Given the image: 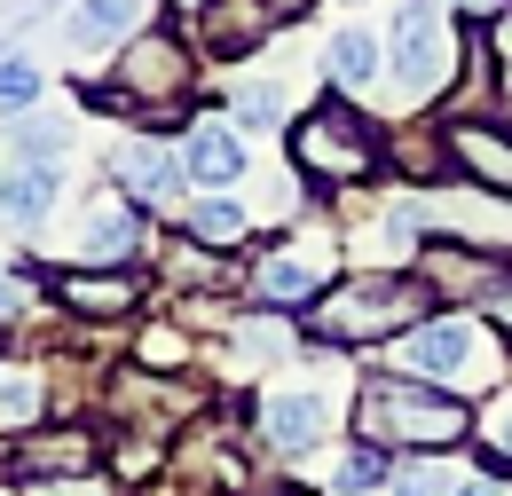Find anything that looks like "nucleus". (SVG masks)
<instances>
[{
  "instance_id": "nucleus-31",
  "label": "nucleus",
  "mask_w": 512,
  "mask_h": 496,
  "mask_svg": "<svg viewBox=\"0 0 512 496\" xmlns=\"http://www.w3.org/2000/svg\"><path fill=\"white\" fill-rule=\"evenodd\" d=\"M489 48H497V56H505V71H512V0L497 8V32H489Z\"/></svg>"
},
{
  "instance_id": "nucleus-17",
  "label": "nucleus",
  "mask_w": 512,
  "mask_h": 496,
  "mask_svg": "<svg viewBox=\"0 0 512 496\" xmlns=\"http://www.w3.org/2000/svg\"><path fill=\"white\" fill-rule=\"evenodd\" d=\"M150 8H158V0H79V8L64 16V40L79 48V56L119 48V40H134V32L150 24Z\"/></svg>"
},
{
  "instance_id": "nucleus-20",
  "label": "nucleus",
  "mask_w": 512,
  "mask_h": 496,
  "mask_svg": "<svg viewBox=\"0 0 512 496\" xmlns=\"http://www.w3.org/2000/svg\"><path fill=\"white\" fill-rule=\"evenodd\" d=\"M71 134H79V126L56 119V111H16L8 150H16V158H56V166H71Z\"/></svg>"
},
{
  "instance_id": "nucleus-27",
  "label": "nucleus",
  "mask_w": 512,
  "mask_h": 496,
  "mask_svg": "<svg viewBox=\"0 0 512 496\" xmlns=\"http://www.w3.org/2000/svg\"><path fill=\"white\" fill-rule=\"evenodd\" d=\"M32 300H40V284H32L24 268H0V323H8V315H32Z\"/></svg>"
},
{
  "instance_id": "nucleus-15",
  "label": "nucleus",
  "mask_w": 512,
  "mask_h": 496,
  "mask_svg": "<svg viewBox=\"0 0 512 496\" xmlns=\"http://www.w3.org/2000/svg\"><path fill=\"white\" fill-rule=\"evenodd\" d=\"M142 245H150V213H142L134 197H111V205L87 221V237H79V260H87V268H127Z\"/></svg>"
},
{
  "instance_id": "nucleus-12",
  "label": "nucleus",
  "mask_w": 512,
  "mask_h": 496,
  "mask_svg": "<svg viewBox=\"0 0 512 496\" xmlns=\"http://www.w3.org/2000/svg\"><path fill=\"white\" fill-rule=\"evenodd\" d=\"M64 174L56 158H16L8 150V174H0V221L8 229H40L48 213H56V197H64Z\"/></svg>"
},
{
  "instance_id": "nucleus-33",
  "label": "nucleus",
  "mask_w": 512,
  "mask_h": 496,
  "mask_svg": "<svg viewBox=\"0 0 512 496\" xmlns=\"http://www.w3.org/2000/svg\"><path fill=\"white\" fill-rule=\"evenodd\" d=\"M489 441H497V457L512 465V410H497V426H489Z\"/></svg>"
},
{
  "instance_id": "nucleus-7",
  "label": "nucleus",
  "mask_w": 512,
  "mask_h": 496,
  "mask_svg": "<svg viewBox=\"0 0 512 496\" xmlns=\"http://www.w3.org/2000/svg\"><path fill=\"white\" fill-rule=\"evenodd\" d=\"M331 276H339V252H331V237H316V229H292V237H276V245L253 260V300L276 315H300L316 308L323 292H331Z\"/></svg>"
},
{
  "instance_id": "nucleus-8",
  "label": "nucleus",
  "mask_w": 512,
  "mask_h": 496,
  "mask_svg": "<svg viewBox=\"0 0 512 496\" xmlns=\"http://www.w3.org/2000/svg\"><path fill=\"white\" fill-rule=\"evenodd\" d=\"M111 182H119V197H134L142 213H174L182 189H190V166H182V150H166L158 134H134V142L111 150Z\"/></svg>"
},
{
  "instance_id": "nucleus-10",
  "label": "nucleus",
  "mask_w": 512,
  "mask_h": 496,
  "mask_svg": "<svg viewBox=\"0 0 512 496\" xmlns=\"http://www.w3.org/2000/svg\"><path fill=\"white\" fill-rule=\"evenodd\" d=\"M253 441L276 449V457H308L316 441H331V402L323 394H260Z\"/></svg>"
},
{
  "instance_id": "nucleus-9",
  "label": "nucleus",
  "mask_w": 512,
  "mask_h": 496,
  "mask_svg": "<svg viewBox=\"0 0 512 496\" xmlns=\"http://www.w3.org/2000/svg\"><path fill=\"white\" fill-rule=\"evenodd\" d=\"M276 24H284V16H276L268 0H205L190 16V40H197L205 63H245V56H260V40H268Z\"/></svg>"
},
{
  "instance_id": "nucleus-34",
  "label": "nucleus",
  "mask_w": 512,
  "mask_h": 496,
  "mask_svg": "<svg viewBox=\"0 0 512 496\" xmlns=\"http://www.w3.org/2000/svg\"><path fill=\"white\" fill-rule=\"evenodd\" d=\"M268 8H276V16H284V24H292V16H308V8H316V0H268Z\"/></svg>"
},
{
  "instance_id": "nucleus-23",
  "label": "nucleus",
  "mask_w": 512,
  "mask_h": 496,
  "mask_svg": "<svg viewBox=\"0 0 512 496\" xmlns=\"http://www.w3.org/2000/svg\"><path fill=\"white\" fill-rule=\"evenodd\" d=\"M48 410V378L40 371H0V434H24Z\"/></svg>"
},
{
  "instance_id": "nucleus-18",
  "label": "nucleus",
  "mask_w": 512,
  "mask_h": 496,
  "mask_svg": "<svg viewBox=\"0 0 512 496\" xmlns=\"http://www.w3.org/2000/svg\"><path fill=\"white\" fill-rule=\"evenodd\" d=\"M87 465H95V441H87V434H40L32 449H16L8 473L32 489V481H48V473H87Z\"/></svg>"
},
{
  "instance_id": "nucleus-26",
  "label": "nucleus",
  "mask_w": 512,
  "mask_h": 496,
  "mask_svg": "<svg viewBox=\"0 0 512 496\" xmlns=\"http://www.w3.org/2000/svg\"><path fill=\"white\" fill-rule=\"evenodd\" d=\"M40 103V63L24 48H0V111H32Z\"/></svg>"
},
{
  "instance_id": "nucleus-21",
  "label": "nucleus",
  "mask_w": 512,
  "mask_h": 496,
  "mask_svg": "<svg viewBox=\"0 0 512 496\" xmlns=\"http://www.w3.org/2000/svg\"><path fill=\"white\" fill-rule=\"evenodd\" d=\"M182 229L197 245H237V237H253V213L237 197H197V205H182Z\"/></svg>"
},
{
  "instance_id": "nucleus-22",
  "label": "nucleus",
  "mask_w": 512,
  "mask_h": 496,
  "mask_svg": "<svg viewBox=\"0 0 512 496\" xmlns=\"http://www.w3.org/2000/svg\"><path fill=\"white\" fill-rule=\"evenodd\" d=\"M386 496H457V465H449V449L394 457V481H386Z\"/></svg>"
},
{
  "instance_id": "nucleus-1",
  "label": "nucleus",
  "mask_w": 512,
  "mask_h": 496,
  "mask_svg": "<svg viewBox=\"0 0 512 496\" xmlns=\"http://www.w3.org/2000/svg\"><path fill=\"white\" fill-rule=\"evenodd\" d=\"M355 426L379 449H457L473 410H465V394H449L434 378H363Z\"/></svg>"
},
{
  "instance_id": "nucleus-14",
  "label": "nucleus",
  "mask_w": 512,
  "mask_h": 496,
  "mask_svg": "<svg viewBox=\"0 0 512 496\" xmlns=\"http://www.w3.org/2000/svg\"><path fill=\"white\" fill-rule=\"evenodd\" d=\"M174 150H182V166H190L197 189H237V182H245V142H237V126L190 119Z\"/></svg>"
},
{
  "instance_id": "nucleus-6",
  "label": "nucleus",
  "mask_w": 512,
  "mask_h": 496,
  "mask_svg": "<svg viewBox=\"0 0 512 496\" xmlns=\"http://www.w3.org/2000/svg\"><path fill=\"white\" fill-rule=\"evenodd\" d=\"M449 56H457V8H442V0H394V16H386V87L426 103L457 71Z\"/></svg>"
},
{
  "instance_id": "nucleus-4",
  "label": "nucleus",
  "mask_w": 512,
  "mask_h": 496,
  "mask_svg": "<svg viewBox=\"0 0 512 496\" xmlns=\"http://www.w3.org/2000/svg\"><path fill=\"white\" fill-rule=\"evenodd\" d=\"M418 315H434V292L418 284V276H386V268H371V276H355V284H331L316 300V315H308V331L316 339H331V347H363V339H394V331H410Z\"/></svg>"
},
{
  "instance_id": "nucleus-36",
  "label": "nucleus",
  "mask_w": 512,
  "mask_h": 496,
  "mask_svg": "<svg viewBox=\"0 0 512 496\" xmlns=\"http://www.w3.org/2000/svg\"><path fill=\"white\" fill-rule=\"evenodd\" d=\"M449 8H497V0H449Z\"/></svg>"
},
{
  "instance_id": "nucleus-29",
  "label": "nucleus",
  "mask_w": 512,
  "mask_h": 496,
  "mask_svg": "<svg viewBox=\"0 0 512 496\" xmlns=\"http://www.w3.org/2000/svg\"><path fill=\"white\" fill-rule=\"evenodd\" d=\"M24 496H111V481H87V473L79 481H32Z\"/></svg>"
},
{
  "instance_id": "nucleus-11",
  "label": "nucleus",
  "mask_w": 512,
  "mask_h": 496,
  "mask_svg": "<svg viewBox=\"0 0 512 496\" xmlns=\"http://www.w3.org/2000/svg\"><path fill=\"white\" fill-rule=\"evenodd\" d=\"M316 71H323L331 95H371V87H386V40L371 24H339V32L323 40Z\"/></svg>"
},
{
  "instance_id": "nucleus-32",
  "label": "nucleus",
  "mask_w": 512,
  "mask_h": 496,
  "mask_svg": "<svg viewBox=\"0 0 512 496\" xmlns=\"http://www.w3.org/2000/svg\"><path fill=\"white\" fill-rule=\"evenodd\" d=\"M457 496H512V481H489V473H473V481H457Z\"/></svg>"
},
{
  "instance_id": "nucleus-30",
  "label": "nucleus",
  "mask_w": 512,
  "mask_h": 496,
  "mask_svg": "<svg viewBox=\"0 0 512 496\" xmlns=\"http://www.w3.org/2000/svg\"><path fill=\"white\" fill-rule=\"evenodd\" d=\"M142 355H150V363H182V339H174V331H150Z\"/></svg>"
},
{
  "instance_id": "nucleus-25",
  "label": "nucleus",
  "mask_w": 512,
  "mask_h": 496,
  "mask_svg": "<svg viewBox=\"0 0 512 496\" xmlns=\"http://www.w3.org/2000/svg\"><path fill=\"white\" fill-rule=\"evenodd\" d=\"M237 347H245L253 363H292V331H284V315H276V308L245 315V323H237Z\"/></svg>"
},
{
  "instance_id": "nucleus-13",
  "label": "nucleus",
  "mask_w": 512,
  "mask_h": 496,
  "mask_svg": "<svg viewBox=\"0 0 512 496\" xmlns=\"http://www.w3.org/2000/svg\"><path fill=\"white\" fill-rule=\"evenodd\" d=\"M442 142H449V166H465V189H505V197H512V142L497 134V126L449 119Z\"/></svg>"
},
{
  "instance_id": "nucleus-35",
  "label": "nucleus",
  "mask_w": 512,
  "mask_h": 496,
  "mask_svg": "<svg viewBox=\"0 0 512 496\" xmlns=\"http://www.w3.org/2000/svg\"><path fill=\"white\" fill-rule=\"evenodd\" d=\"M166 8H174V16H197V8H205V0H166Z\"/></svg>"
},
{
  "instance_id": "nucleus-28",
  "label": "nucleus",
  "mask_w": 512,
  "mask_h": 496,
  "mask_svg": "<svg viewBox=\"0 0 512 496\" xmlns=\"http://www.w3.org/2000/svg\"><path fill=\"white\" fill-rule=\"evenodd\" d=\"M40 16H56V0H0V40H16V32H32Z\"/></svg>"
},
{
  "instance_id": "nucleus-2",
  "label": "nucleus",
  "mask_w": 512,
  "mask_h": 496,
  "mask_svg": "<svg viewBox=\"0 0 512 496\" xmlns=\"http://www.w3.org/2000/svg\"><path fill=\"white\" fill-rule=\"evenodd\" d=\"M197 63L205 56L174 24H142L127 40V56H119V79L111 87H87V103L95 111H134V119H174L197 87Z\"/></svg>"
},
{
  "instance_id": "nucleus-5",
  "label": "nucleus",
  "mask_w": 512,
  "mask_h": 496,
  "mask_svg": "<svg viewBox=\"0 0 512 496\" xmlns=\"http://www.w3.org/2000/svg\"><path fill=\"white\" fill-rule=\"evenodd\" d=\"M292 158H300V174L323 182V189H355V182H371V174L386 166L371 119H363L347 95H323L316 111L292 126Z\"/></svg>"
},
{
  "instance_id": "nucleus-24",
  "label": "nucleus",
  "mask_w": 512,
  "mask_h": 496,
  "mask_svg": "<svg viewBox=\"0 0 512 496\" xmlns=\"http://www.w3.org/2000/svg\"><path fill=\"white\" fill-rule=\"evenodd\" d=\"M386 481H394V457H386L379 441H363V449H347V457H339V473H331V489H339V496L386 489Z\"/></svg>"
},
{
  "instance_id": "nucleus-19",
  "label": "nucleus",
  "mask_w": 512,
  "mask_h": 496,
  "mask_svg": "<svg viewBox=\"0 0 512 496\" xmlns=\"http://www.w3.org/2000/svg\"><path fill=\"white\" fill-rule=\"evenodd\" d=\"M284 111H292L284 79H237V87H229V126H245V134H276Z\"/></svg>"
},
{
  "instance_id": "nucleus-16",
  "label": "nucleus",
  "mask_w": 512,
  "mask_h": 496,
  "mask_svg": "<svg viewBox=\"0 0 512 496\" xmlns=\"http://www.w3.org/2000/svg\"><path fill=\"white\" fill-rule=\"evenodd\" d=\"M56 300H64L71 315L111 323V315H134L142 284H134V268H64V276H56Z\"/></svg>"
},
{
  "instance_id": "nucleus-3",
  "label": "nucleus",
  "mask_w": 512,
  "mask_h": 496,
  "mask_svg": "<svg viewBox=\"0 0 512 496\" xmlns=\"http://www.w3.org/2000/svg\"><path fill=\"white\" fill-rule=\"evenodd\" d=\"M402 363L449 394H489L505 378V347L489 339V323L473 308H434L402 331Z\"/></svg>"
}]
</instances>
